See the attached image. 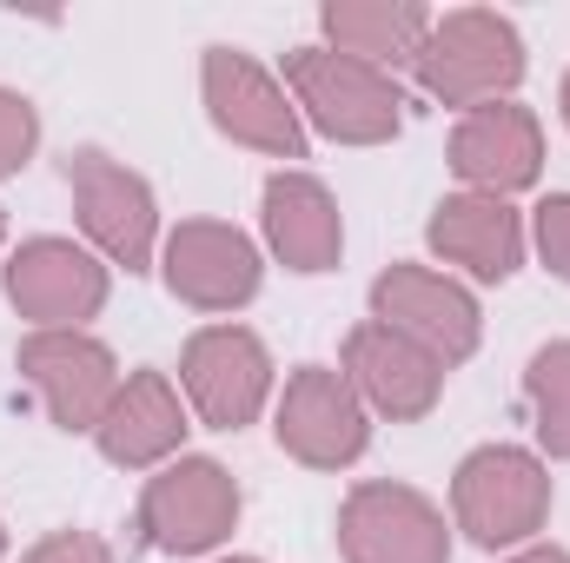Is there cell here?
I'll return each instance as SVG.
<instances>
[{
    "instance_id": "6da1fadb",
    "label": "cell",
    "mask_w": 570,
    "mask_h": 563,
    "mask_svg": "<svg viewBox=\"0 0 570 563\" xmlns=\"http://www.w3.org/2000/svg\"><path fill=\"white\" fill-rule=\"evenodd\" d=\"M285 87H292V107L338 146H385L399 134V80L338 53V47H298L285 53Z\"/></svg>"
},
{
    "instance_id": "7a4b0ae2",
    "label": "cell",
    "mask_w": 570,
    "mask_h": 563,
    "mask_svg": "<svg viewBox=\"0 0 570 563\" xmlns=\"http://www.w3.org/2000/svg\"><path fill=\"white\" fill-rule=\"evenodd\" d=\"M419 87L444 107H491L524 80V40L504 13L491 7H458L444 20H431L425 47H419Z\"/></svg>"
},
{
    "instance_id": "3957f363",
    "label": "cell",
    "mask_w": 570,
    "mask_h": 563,
    "mask_svg": "<svg viewBox=\"0 0 570 563\" xmlns=\"http://www.w3.org/2000/svg\"><path fill=\"white\" fill-rule=\"evenodd\" d=\"M451 511H458V531L484 551L524 544L551 517V471H544L538 451L478 444L451 477Z\"/></svg>"
},
{
    "instance_id": "277c9868",
    "label": "cell",
    "mask_w": 570,
    "mask_h": 563,
    "mask_svg": "<svg viewBox=\"0 0 570 563\" xmlns=\"http://www.w3.org/2000/svg\"><path fill=\"white\" fill-rule=\"evenodd\" d=\"M239 524V484L219 457H173L140 491V537L166 557H199Z\"/></svg>"
},
{
    "instance_id": "5b68a950",
    "label": "cell",
    "mask_w": 570,
    "mask_h": 563,
    "mask_svg": "<svg viewBox=\"0 0 570 563\" xmlns=\"http://www.w3.org/2000/svg\"><path fill=\"white\" fill-rule=\"evenodd\" d=\"M273 431H279L285 457H298V464H312V471H345V464L365 457V444H372V412H365V398L352 392L345 372H332V365H298L279 392Z\"/></svg>"
},
{
    "instance_id": "8992f818",
    "label": "cell",
    "mask_w": 570,
    "mask_h": 563,
    "mask_svg": "<svg viewBox=\"0 0 570 563\" xmlns=\"http://www.w3.org/2000/svg\"><path fill=\"white\" fill-rule=\"evenodd\" d=\"M199 87H206V113H213V127L226 140L253 146V152H273V159H305V120H298L292 93H285L253 53L206 47Z\"/></svg>"
},
{
    "instance_id": "52a82bcc",
    "label": "cell",
    "mask_w": 570,
    "mask_h": 563,
    "mask_svg": "<svg viewBox=\"0 0 570 563\" xmlns=\"http://www.w3.org/2000/svg\"><path fill=\"white\" fill-rule=\"evenodd\" d=\"M179 385L213 431H246L273 398V352L246 325H206L179 352Z\"/></svg>"
},
{
    "instance_id": "ba28073f",
    "label": "cell",
    "mask_w": 570,
    "mask_h": 563,
    "mask_svg": "<svg viewBox=\"0 0 570 563\" xmlns=\"http://www.w3.org/2000/svg\"><path fill=\"white\" fill-rule=\"evenodd\" d=\"M345 563H451L444 511L412 484H358L338 504Z\"/></svg>"
},
{
    "instance_id": "9c48e42d",
    "label": "cell",
    "mask_w": 570,
    "mask_h": 563,
    "mask_svg": "<svg viewBox=\"0 0 570 563\" xmlns=\"http://www.w3.org/2000/svg\"><path fill=\"white\" fill-rule=\"evenodd\" d=\"M67 186H73V213H80V233L127 273L153 266V239H159V206H153V186L140 172H127L120 159L107 152H67Z\"/></svg>"
},
{
    "instance_id": "30bf717a",
    "label": "cell",
    "mask_w": 570,
    "mask_h": 563,
    "mask_svg": "<svg viewBox=\"0 0 570 563\" xmlns=\"http://www.w3.org/2000/svg\"><path fill=\"white\" fill-rule=\"evenodd\" d=\"M20 378L33 385V398L47 405V418L60 431H100L114 392H120L114 352L87 332H27L20 338Z\"/></svg>"
},
{
    "instance_id": "8fae6325",
    "label": "cell",
    "mask_w": 570,
    "mask_h": 563,
    "mask_svg": "<svg viewBox=\"0 0 570 563\" xmlns=\"http://www.w3.org/2000/svg\"><path fill=\"white\" fill-rule=\"evenodd\" d=\"M372 318L399 338H412L438 365H458L478 352V298L458 279L431 273V266H392L372 285Z\"/></svg>"
},
{
    "instance_id": "7c38bea8",
    "label": "cell",
    "mask_w": 570,
    "mask_h": 563,
    "mask_svg": "<svg viewBox=\"0 0 570 563\" xmlns=\"http://www.w3.org/2000/svg\"><path fill=\"white\" fill-rule=\"evenodd\" d=\"M7 305L33 332H80L107 305V266L73 239H27L7 259Z\"/></svg>"
},
{
    "instance_id": "4fadbf2b",
    "label": "cell",
    "mask_w": 570,
    "mask_h": 563,
    "mask_svg": "<svg viewBox=\"0 0 570 563\" xmlns=\"http://www.w3.org/2000/svg\"><path fill=\"white\" fill-rule=\"evenodd\" d=\"M166 292L186 298L193 312H239L259 292V246L239 226L219 219H179L159 253Z\"/></svg>"
},
{
    "instance_id": "5bb4252c",
    "label": "cell",
    "mask_w": 570,
    "mask_h": 563,
    "mask_svg": "<svg viewBox=\"0 0 570 563\" xmlns=\"http://www.w3.org/2000/svg\"><path fill=\"white\" fill-rule=\"evenodd\" d=\"M451 172L471 192H491V199L524 192L544 172V127H538V113H524L511 100L471 107L458 120V134H451Z\"/></svg>"
},
{
    "instance_id": "9a60e30c",
    "label": "cell",
    "mask_w": 570,
    "mask_h": 563,
    "mask_svg": "<svg viewBox=\"0 0 570 563\" xmlns=\"http://www.w3.org/2000/svg\"><path fill=\"white\" fill-rule=\"evenodd\" d=\"M345 378L365 398V412H379V418H392V424L425 418L431 405H438V392H444V365L431 352H419L412 338L385 332L379 318L352 325V338H345Z\"/></svg>"
},
{
    "instance_id": "2e32d148",
    "label": "cell",
    "mask_w": 570,
    "mask_h": 563,
    "mask_svg": "<svg viewBox=\"0 0 570 563\" xmlns=\"http://www.w3.org/2000/svg\"><path fill=\"white\" fill-rule=\"evenodd\" d=\"M425 239L444 266H464L471 279H484V285L511 279L524 266V219L511 213V199H491V192H451V199H438Z\"/></svg>"
},
{
    "instance_id": "e0dca14e",
    "label": "cell",
    "mask_w": 570,
    "mask_h": 563,
    "mask_svg": "<svg viewBox=\"0 0 570 563\" xmlns=\"http://www.w3.org/2000/svg\"><path fill=\"white\" fill-rule=\"evenodd\" d=\"M100 457L120 464V471H146V464H166L179 444H186V412H179V392L166 385V372H134L120 378L107 418L94 431Z\"/></svg>"
},
{
    "instance_id": "ac0fdd59",
    "label": "cell",
    "mask_w": 570,
    "mask_h": 563,
    "mask_svg": "<svg viewBox=\"0 0 570 563\" xmlns=\"http://www.w3.org/2000/svg\"><path fill=\"white\" fill-rule=\"evenodd\" d=\"M266 246L279 253L292 273H332L338 266V253H345L338 199L312 172L285 166V172L266 179Z\"/></svg>"
},
{
    "instance_id": "d6986e66",
    "label": "cell",
    "mask_w": 570,
    "mask_h": 563,
    "mask_svg": "<svg viewBox=\"0 0 570 563\" xmlns=\"http://www.w3.org/2000/svg\"><path fill=\"white\" fill-rule=\"evenodd\" d=\"M318 27L338 53L385 73L399 60H419V47L431 33V7H419V0H325Z\"/></svg>"
},
{
    "instance_id": "ffe728a7",
    "label": "cell",
    "mask_w": 570,
    "mask_h": 563,
    "mask_svg": "<svg viewBox=\"0 0 570 563\" xmlns=\"http://www.w3.org/2000/svg\"><path fill=\"white\" fill-rule=\"evenodd\" d=\"M524 398H531V418H538V444L551 457H570V338L544 345L524 372Z\"/></svg>"
},
{
    "instance_id": "44dd1931",
    "label": "cell",
    "mask_w": 570,
    "mask_h": 563,
    "mask_svg": "<svg viewBox=\"0 0 570 563\" xmlns=\"http://www.w3.org/2000/svg\"><path fill=\"white\" fill-rule=\"evenodd\" d=\"M33 146H40V113H33V100L13 93V87H0V179L20 172V166L33 159Z\"/></svg>"
},
{
    "instance_id": "7402d4cb",
    "label": "cell",
    "mask_w": 570,
    "mask_h": 563,
    "mask_svg": "<svg viewBox=\"0 0 570 563\" xmlns=\"http://www.w3.org/2000/svg\"><path fill=\"white\" fill-rule=\"evenodd\" d=\"M538 259L558 273V279L570 285V192H551L544 206H538Z\"/></svg>"
},
{
    "instance_id": "603a6c76",
    "label": "cell",
    "mask_w": 570,
    "mask_h": 563,
    "mask_svg": "<svg viewBox=\"0 0 570 563\" xmlns=\"http://www.w3.org/2000/svg\"><path fill=\"white\" fill-rule=\"evenodd\" d=\"M20 563H114V551L94 531H53V537H40Z\"/></svg>"
},
{
    "instance_id": "cb8c5ba5",
    "label": "cell",
    "mask_w": 570,
    "mask_h": 563,
    "mask_svg": "<svg viewBox=\"0 0 570 563\" xmlns=\"http://www.w3.org/2000/svg\"><path fill=\"white\" fill-rule=\"evenodd\" d=\"M511 563H570V551H558V544H531V551H518Z\"/></svg>"
},
{
    "instance_id": "d4e9b609",
    "label": "cell",
    "mask_w": 570,
    "mask_h": 563,
    "mask_svg": "<svg viewBox=\"0 0 570 563\" xmlns=\"http://www.w3.org/2000/svg\"><path fill=\"white\" fill-rule=\"evenodd\" d=\"M558 107H564V127H570V73H564V93H558Z\"/></svg>"
},
{
    "instance_id": "484cf974",
    "label": "cell",
    "mask_w": 570,
    "mask_h": 563,
    "mask_svg": "<svg viewBox=\"0 0 570 563\" xmlns=\"http://www.w3.org/2000/svg\"><path fill=\"white\" fill-rule=\"evenodd\" d=\"M226 563H259V557H226Z\"/></svg>"
},
{
    "instance_id": "4316f807",
    "label": "cell",
    "mask_w": 570,
    "mask_h": 563,
    "mask_svg": "<svg viewBox=\"0 0 570 563\" xmlns=\"http://www.w3.org/2000/svg\"><path fill=\"white\" fill-rule=\"evenodd\" d=\"M0 557H7V531H0Z\"/></svg>"
},
{
    "instance_id": "83f0119b",
    "label": "cell",
    "mask_w": 570,
    "mask_h": 563,
    "mask_svg": "<svg viewBox=\"0 0 570 563\" xmlns=\"http://www.w3.org/2000/svg\"><path fill=\"white\" fill-rule=\"evenodd\" d=\"M0 233H7V219H0Z\"/></svg>"
}]
</instances>
